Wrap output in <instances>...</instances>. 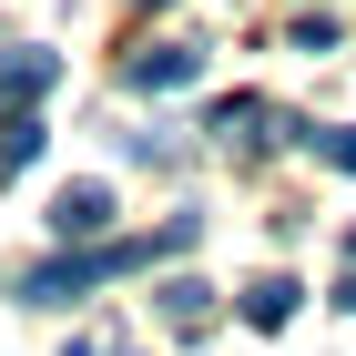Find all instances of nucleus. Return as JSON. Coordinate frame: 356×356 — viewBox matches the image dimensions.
Instances as JSON below:
<instances>
[{"label": "nucleus", "instance_id": "obj_1", "mask_svg": "<svg viewBox=\"0 0 356 356\" xmlns=\"http://www.w3.org/2000/svg\"><path fill=\"white\" fill-rule=\"evenodd\" d=\"M184 82H204V41H143L122 61V92H184Z\"/></svg>", "mask_w": 356, "mask_h": 356}, {"label": "nucleus", "instance_id": "obj_2", "mask_svg": "<svg viewBox=\"0 0 356 356\" xmlns=\"http://www.w3.org/2000/svg\"><path fill=\"white\" fill-rule=\"evenodd\" d=\"M51 234L61 245H112V184H61L51 193Z\"/></svg>", "mask_w": 356, "mask_h": 356}, {"label": "nucleus", "instance_id": "obj_3", "mask_svg": "<svg viewBox=\"0 0 356 356\" xmlns=\"http://www.w3.org/2000/svg\"><path fill=\"white\" fill-rule=\"evenodd\" d=\"M153 305H163V326H204V316H214V285H193V275H173V285H163Z\"/></svg>", "mask_w": 356, "mask_h": 356}, {"label": "nucleus", "instance_id": "obj_4", "mask_svg": "<svg viewBox=\"0 0 356 356\" xmlns=\"http://www.w3.org/2000/svg\"><path fill=\"white\" fill-rule=\"evenodd\" d=\"M285 316H296V275H265L245 296V326H285Z\"/></svg>", "mask_w": 356, "mask_h": 356}, {"label": "nucleus", "instance_id": "obj_5", "mask_svg": "<svg viewBox=\"0 0 356 356\" xmlns=\"http://www.w3.org/2000/svg\"><path fill=\"white\" fill-rule=\"evenodd\" d=\"M316 153H326L336 173H356V133H326V143H316Z\"/></svg>", "mask_w": 356, "mask_h": 356}, {"label": "nucleus", "instance_id": "obj_6", "mask_svg": "<svg viewBox=\"0 0 356 356\" xmlns=\"http://www.w3.org/2000/svg\"><path fill=\"white\" fill-rule=\"evenodd\" d=\"M143 10H153V0H143Z\"/></svg>", "mask_w": 356, "mask_h": 356}]
</instances>
